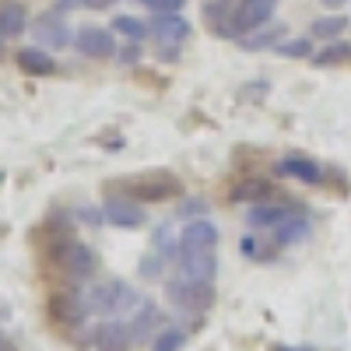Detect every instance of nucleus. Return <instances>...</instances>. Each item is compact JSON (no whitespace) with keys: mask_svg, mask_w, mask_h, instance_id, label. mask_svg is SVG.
<instances>
[{"mask_svg":"<svg viewBox=\"0 0 351 351\" xmlns=\"http://www.w3.org/2000/svg\"><path fill=\"white\" fill-rule=\"evenodd\" d=\"M165 299L172 309L200 316L215 306V281H200V278H186V274H176L165 281Z\"/></svg>","mask_w":351,"mask_h":351,"instance_id":"f257e3e1","label":"nucleus"},{"mask_svg":"<svg viewBox=\"0 0 351 351\" xmlns=\"http://www.w3.org/2000/svg\"><path fill=\"white\" fill-rule=\"evenodd\" d=\"M84 302H88V313L95 316H116V313L137 309V295L127 281H99L84 291Z\"/></svg>","mask_w":351,"mask_h":351,"instance_id":"f03ea898","label":"nucleus"},{"mask_svg":"<svg viewBox=\"0 0 351 351\" xmlns=\"http://www.w3.org/2000/svg\"><path fill=\"white\" fill-rule=\"evenodd\" d=\"M123 193L141 200V204H165V200H180L183 186L172 172H148V176H134V180L123 183Z\"/></svg>","mask_w":351,"mask_h":351,"instance_id":"7ed1b4c3","label":"nucleus"},{"mask_svg":"<svg viewBox=\"0 0 351 351\" xmlns=\"http://www.w3.org/2000/svg\"><path fill=\"white\" fill-rule=\"evenodd\" d=\"M274 11H278V0H236V11L228 18L225 39H243V36L256 32V28L271 25Z\"/></svg>","mask_w":351,"mask_h":351,"instance_id":"20e7f679","label":"nucleus"},{"mask_svg":"<svg viewBox=\"0 0 351 351\" xmlns=\"http://www.w3.org/2000/svg\"><path fill=\"white\" fill-rule=\"evenodd\" d=\"M53 260H56V267H60L64 274H71V278H92L95 267H99L95 250L88 243H81V239H60L53 246Z\"/></svg>","mask_w":351,"mask_h":351,"instance_id":"39448f33","label":"nucleus"},{"mask_svg":"<svg viewBox=\"0 0 351 351\" xmlns=\"http://www.w3.org/2000/svg\"><path fill=\"white\" fill-rule=\"evenodd\" d=\"M32 36H36V46H43V49H67V46H74V32H71V25H67V18H64V11H46V14H36V21H32Z\"/></svg>","mask_w":351,"mask_h":351,"instance_id":"423d86ee","label":"nucleus"},{"mask_svg":"<svg viewBox=\"0 0 351 351\" xmlns=\"http://www.w3.org/2000/svg\"><path fill=\"white\" fill-rule=\"evenodd\" d=\"M74 49L88 60H109V56H116V32L88 21L74 32Z\"/></svg>","mask_w":351,"mask_h":351,"instance_id":"0eeeda50","label":"nucleus"},{"mask_svg":"<svg viewBox=\"0 0 351 351\" xmlns=\"http://www.w3.org/2000/svg\"><path fill=\"white\" fill-rule=\"evenodd\" d=\"M176 267L186 278H200V281H215L218 274V253L215 250H197V246H180L176 250Z\"/></svg>","mask_w":351,"mask_h":351,"instance_id":"6e6552de","label":"nucleus"},{"mask_svg":"<svg viewBox=\"0 0 351 351\" xmlns=\"http://www.w3.org/2000/svg\"><path fill=\"white\" fill-rule=\"evenodd\" d=\"M102 215H106V225L112 228H141L144 221H148V215H144V204L120 193V197H109L102 204Z\"/></svg>","mask_w":351,"mask_h":351,"instance_id":"1a4fd4ad","label":"nucleus"},{"mask_svg":"<svg viewBox=\"0 0 351 351\" xmlns=\"http://www.w3.org/2000/svg\"><path fill=\"white\" fill-rule=\"evenodd\" d=\"M148 36H155L162 46H183L193 36V25L183 18V11H172V14H155L148 21Z\"/></svg>","mask_w":351,"mask_h":351,"instance_id":"9d476101","label":"nucleus"},{"mask_svg":"<svg viewBox=\"0 0 351 351\" xmlns=\"http://www.w3.org/2000/svg\"><path fill=\"white\" fill-rule=\"evenodd\" d=\"M92 348H95V351H130V348H134L130 324L106 316L102 324H95V330H92Z\"/></svg>","mask_w":351,"mask_h":351,"instance_id":"9b49d317","label":"nucleus"},{"mask_svg":"<svg viewBox=\"0 0 351 351\" xmlns=\"http://www.w3.org/2000/svg\"><path fill=\"white\" fill-rule=\"evenodd\" d=\"M49 316L60 327H81L84 316H88V302H84V295H77V291H56V295L49 299Z\"/></svg>","mask_w":351,"mask_h":351,"instance_id":"f8f14e48","label":"nucleus"},{"mask_svg":"<svg viewBox=\"0 0 351 351\" xmlns=\"http://www.w3.org/2000/svg\"><path fill=\"white\" fill-rule=\"evenodd\" d=\"M162 327H165L162 306H158L155 299H141L137 309H134V316H130V334H134V341H148V337H155Z\"/></svg>","mask_w":351,"mask_h":351,"instance_id":"ddd939ff","label":"nucleus"},{"mask_svg":"<svg viewBox=\"0 0 351 351\" xmlns=\"http://www.w3.org/2000/svg\"><path fill=\"white\" fill-rule=\"evenodd\" d=\"M180 246H197V250H215L218 246V225L211 218H193L180 232Z\"/></svg>","mask_w":351,"mask_h":351,"instance_id":"4468645a","label":"nucleus"},{"mask_svg":"<svg viewBox=\"0 0 351 351\" xmlns=\"http://www.w3.org/2000/svg\"><path fill=\"white\" fill-rule=\"evenodd\" d=\"M278 176H288V180H299V183H319L324 180V169L316 165V158H302V155H285L278 162Z\"/></svg>","mask_w":351,"mask_h":351,"instance_id":"2eb2a0df","label":"nucleus"},{"mask_svg":"<svg viewBox=\"0 0 351 351\" xmlns=\"http://www.w3.org/2000/svg\"><path fill=\"white\" fill-rule=\"evenodd\" d=\"M285 218H291V208L288 204H274V200H260V204H250V215H246V221H250V228H278Z\"/></svg>","mask_w":351,"mask_h":351,"instance_id":"dca6fc26","label":"nucleus"},{"mask_svg":"<svg viewBox=\"0 0 351 351\" xmlns=\"http://www.w3.org/2000/svg\"><path fill=\"white\" fill-rule=\"evenodd\" d=\"M18 67H21L25 74H32V77H53V74H56L53 53L43 49V46H25V49H18Z\"/></svg>","mask_w":351,"mask_h":351,"instance_id":"f3484780","label":"nucleus"},{"mask_svg":"<svg viewBox=\"0 0 351 351\" xmlns=\"http://www.w3.org/2000/svg\"><path fill=\"white\" fill-rule=\"evenodd\" d=\"M348 25H351V18H348V14L330 11V14H324V18H313V25H309V39H316V43L341 39V36L348 32Z\"/></svg>","mask_w":351,"mask_h":351,"instance_id":"a211bd4d","label":"nucleus"},{"mask_svg":"<svg viewBox=\"0 0 351 351\" xmlns=\"http://www.w3.org/2000/svg\"><path fill=\"white\" fill-rule=\"evenodd\" d=\"M25 28H28V8L25 4H18V0L0 4V36L18 39V36H25Z\"/></svg>","mask_w":351,"mask_h":351,"instance_id":"6ab92c4d","label":"nucleus"},{"mask_svg":"<svg viewBox=\"0 0 351 351\" xmlns=\"http://www.w3.org/2000/svg\"><path fill=\"white\" fill-rule=\"evenodd\" d=\"M309 239V221L302 218V215H291V218H285L278 228H274V243L278 246H299V243H306Z\"/></svg>","mask_w":351,"mask_h":351,"instance_id":"aec40b11","label":"nucleus"},{"mask_svg":"<svg viewBox=\"0 0 351 351\" xmlns=\"http://www.w3.org/2000/svg\"><path fill=\"white\" fill-rule=\"evenodd\" d=\"M309 60H313V67H341V64L351 60V43L348 39H330L324 49H316Z\"/></svg>","mask_w":351,"mask_h":351,"instance_id":"412c9836","label":"nucleus"},{"mask_svg":"<svg viewBox=\"0 0 351 351\" xmlns=\"http://www.w3.org/2000/svg\"><path fill=\"white\" fill-rule=\"evenodd\" d=\"M271 197H274V186L267 180H243L232 186V204H260Z\"/></svg>","mask_w":351,"mask_h":351,"instance_id":"4be33fe9","label":"nucleus"},{"mask_svg":"<svg viewBox=\"0 0 351 351\" xmlns=\"http://www.w3.org/2000/svg\"><path fill=\"white\" fill-rule=\"evenodd\" d=\"M281 39H285V28H281V25H263V28H256V32L243 36L239 46H243L246 53H256V49H274Z\"/></svg>","mask_w":351,"mask_h":351,"instance_id":"5701e85b","label":"nucleus"},{"mask_svg":"<svg viewBox=\"0 0 351 351\" xmlns=\"http://www.w3.org/2000/svg\"><path fill=\"white\" fill-rule=\"evenodd\" d=\"M232 11H236V0H204V21H208L218 36L228 32Z\"/></svg>","mask_w":351,"mask_h":351,"instance_id":"b1692460","label":"nucleus"},{"mask_svg":"<svg viewBox=\"0 0 351 351\" xmlns=\"http://www.w3.org/2000/svg\"><path fill=\"white\" fill-rule=\"evenodd\" d=\"M112 32H116V36H123V39L141 43L144 36H148V21L137 18V14H116V18H112Z\"/></svg>","mask_w":351,"mask_h":351,"instance_id":"393cba45","label":"nucleus"},{"mask_svg":"<svg viewBox=\"0 0 351 351\" xmlns=\"http://www.w3.org/2000/svg\"><path fill=\"white\" fill-rule=\"evenodd\" d=\"M186 348V330L180 327H162L152 337V351H183Z\"/></svg>","mask_w":351,"mask_h":351,"instance_id":"a878e982","label":"nucleus"},{"mask_svg":"<svg viewBox=\"0 0 351 351\" xmlns=\"http://www.w3.org/2000/svg\"><path fill=\"white\" fill-rule=\"evenodd\" d=\"M274 53L281 60H309L313 56V39H281L274 46Z\"/></svg>","mask_w":351,"mask_h":351,"instance_id":"bb28decb","label":"nucleus"},{"mask_svg":"<svg viewBox=\"0 0 351 351\" xmlns=\"http://www.w3.org/2000/svg\"><path fill=\"white\" fill-rule=\"evenodd\" d=\"M141 8H148L152 14H172V11H183L186 0H137Z\"/></svg>","mask_w":351,"mask_h":351,"instance_id":"cd10ccee","label":"nucleus"},{"mask_svg":"<svg viewBox=\"0 0 351 351\" xmlns=\"http://www.w3.org/2000/svg\"><path fill=\"white\" fill-rule=\"evenodd\" d=\"M141 278H148V281H158L162 278V253H148V256H141Z\"/></svg>","mask_w":351,"mask_h":351,"instance_id":"c85d7f7f","label":"nucleus"},{"mask_svg":"<svg viewBox=\"0 0 351 351\" xmlns=\"http://www.w3.org/2000/svg\"><path fill=\"white\" fill-rule=\"evenodd\" d=\"M197 215H208V204H204V200H186L183 208H180V215H176V218H183V221H193Z\"/></svg>","mask_w":351,"mask_h":351,"instance_id":"c756f323","label":"nucleus"},{"mask_svg":"<svg viewBox=\"0 0 351 351\" xmlns=\"http://www.w3.org/2000/svg\"><path fill=\"white\" fill-rule=\"evenodd\" d=\"M267 92H271V84H267V81H253V84H246L243 92H239V99H243V102H246V99H263Z\"/></svg>","mask_w":351,"mask_h":351,"instance_id":"7c9ffc66","label":"nucleus"},{"mask_svg":"<svg viewBox=\"0 0 351 351\" xmlns=\"http://www.w3.org/2000/svg\"><path fill=\"white\" fill-rule=\"evenodd\" d=\"M116 60H120V64H137V60H141V46L130 39L123 49H116Z\"/></svg>","mask_w":351,"mask_h":351,"instance_id":"2f4dec72","label":"nucleus"},{"mask_svg":"<svg viewBox=\"0 0 351 351\" xmlns=\"http://www.w3.org/2000/svg\"><path fill=\"white\" fill-rule=\"evenodd\" d=\"M77 215H81V221H84V225H92V228H95V225H106L102 208H84V211H77Z\"/></svg>","mask_w":351,"mask_h":351,"instance_id":"473e14b6","label":"nucleus"},{"mask_svg":"<svg viewBox=\"0 0 351 351\" xmlns=\"http://www.w3.org/2000/svg\"><path fill=\"white\" fill-rule=\"evenodd\" d=\"M116 0H84V11H109Z\"/></svg>","mask_w":351,"mask_h":351,"instance_id":"72a5a7b5","label":"nucleus"},{"mask_svg":"<svg viewBox=\"0 0 351 351\" xmlns=\"http://www.w3.org/2000/svg\"><path fill=\"white\" fill-rule=\"evenodd\" d=\"M319 4H324L327 11H341V8L348 4V0H319Z\"/></svg>","mask_w":351,"mask_h":351,"instance_id":"f704fd0d","label":"nucleus"},{"mask_svg":"<svg viewBox=\"0 0 351 351\" xmlns=\"http://www.w3.org/2000/svg\"><path fill=\"white\" fill-rule=\"evenodd\" d=\"M0 351H14V348H11V341H8L4 334H0Z\"/></svg>","mask_w":351,"mask_h":351,"instance_id":"c9c22d12","label":"nucleus"},{"mask_svg":"<svg viewBox=\"0 0 351 351\" xmlns=\"http://www.w3.org/2000/svg\"><path fill=\"white\" fill-rule=\"evenodd\" d=\"M271 351H306V348H285V344H278V348H271Z\"/></svg>","mask_w":351,"mask_h":351,"instance_id":"e433bc0d","label":"nucleus"},{"mask_svg":"<svg viewBox=\"0 0 351 351\" xmlns=\"http://www.w3.org/2000/svg\"><path fill=\"white\" fill-rule=\"evenodd\" d=\"M4 43H8V39H4V36H0V60H4Z\"/></svg>","mask_w":351,"mask_h":351,"instance_id":"4c0bfd02","label":"nucleus"}]
</instances>
